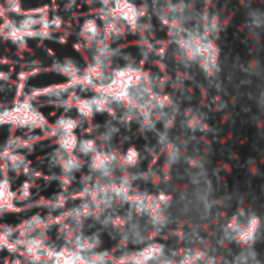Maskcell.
Returning <instances> with one entry per match:
<instances>
[{"label":"cell","mask_w":264,"mask_h":264,"mask_svg":"<svg viewBox=\"0 0 264 264\" xmlns=\"http://www.w3.org/2000/svg\"><path fill=\"white\" fill-rule=\"evenodd\" d=\"M249 70H250V73H253V75H258V73L261 72V65H260L258 62H250Z\"/></svg>","instance_id":"12"},{"label":"cell","mask_w":264,"mask_h":264,"mask_svg":"<svg viewBox=\"0 0 264 264\" xmlns=\"http://www.w3.org/2000/svg\"><path fill=\"white\" fill-rule=\"evenodd\" d=\"M139 159H140V154L139 151L135 148H129L126 151V154L123 156V165L126 166H134L139 163Z\"/></svg>","instance_id":"9"},{"label":"cell","mask_w":264,"mask_h":264,"mask_svg":"<svg viewBox=\"0 0 264 264\" xmlns=\"http://www.w3.org/2000/svg\"><path fill=\"white\" fill-rule=\"evenodd\" d=\"M250 23L257 30H264V11H252L250 14Z\"/></svg>","instance_id":"11"},{"label":"cell","mask_w":264,"mask_h":264,"mask_svg":"<svg viewBox=\"0 0 264 264\" xmlns=\"http://www.w3.org/2000/svg\"><path fill=\"white\" fill-rule=\"evenodd\" d=\"M81 36L89 42H97L101 36V27L95 19H89L82 23Z\"/></svg>","instance_id":"2"},{"label":"cell","mask_w":264,"mask_h":264,"mask_svg":"<svg viewBox=\"0 0 264 264\" xmlns=\"http://www.w3.org/2000/svg\"><path fill=\"white\" fill-rule=\"evenodd\" d=\"M58 143H59V146H61V149L64 152H67V154H72V152L78 148L80 140L75 135V132H64V134L59 135Z\"/></svg>","instance_id":"4"},{"label":"cell","mask_w":264,"mask_h":264,"mask_svg":"<svg viewBox=\"0 0 264 264\" xmlns=\"http://www.w3.org/2000/svg\"><path fill=\"white\" fill-rule=\"evenodd\" d=\"M78 149L84 156H93L97 152V143H95V140H92V139H84V140L80 142Z\"/></svg>","instance_id":"7"},{"label":"cell","mask_w":264,"mask_h":264,"mask_svg":"<svg viewBox=\"0 0 264 264\" xmlns=\"http://www.w3.org/2000/svg\"><path fill=\"white\" fill-rule=\"evenodd\" d=\"M14 196L10 190V183L0 182V208H8L13 205Z\"/></svg>","instance_id":"6"},{"label":"cell","mask_w":264,"mask_h":264,"mask_svg":"<svg viewBox=\"0 0 264 264\" xmlns=\"http://www.w3.org/2000/svg\"><path fill=\"white\" fill-rule=\"evenodd\" d=\"M162 250H163V249H162V245H159V244H151V245H148L146 249H143V250L137 255V261L146 264L148 261L157 258L159 255L162 253Z\"/></svg>","instance_id":"5"},{"label":"cell","mask_w":264,"mask_h":264,"mask_svg":"<svg viewBox=\"0 0 264 264\" xmlns=\"http://www.w3.org/2000/svg\"><path fill=\"white\" fill-rule=\"evenodd\" d=\"M89 264H93V263H89Z\"/></svg>","instance_id":"14"},{"label":"cell","mask_w":264,"mask_h":264,"mask_svg":"<svg viewBox=\"0 0 264 264\" xmlns=\"http://www.w3.org/2000/svg\"><path fill=\"white\" fill-rule=\"evenodd\" d=\"M76 107H78V112H80V115H82V117H92L93 114L97 112V109H95V106H93V101H92V100L80 101Z\"/></svg>","instance_id":"8"},{"label":"cell","mask_w":264,"mask_h":264,"mask_svg":"<svg viewBox=\"0 0 264 264\" xmlns=\"http://www.w3.org/2000/svg\"><path fill=\"white\" fill-rule=\"evenodd\" d=\"M58 129L61 134L73 132L76 129V122L72 120V118H62V120H59V123H58Z\"/></svg>","instance_id":"10"},{"label":"cell","mask_w":264,"mask_h":264,"mask_svg":"<svg viewBox=\"0 0 264 264\" xmlns=\"http://www.w3.org/2000/svg\"><path fill=\"white\" fill-rule=\"evenodd\" d=\"M258 227H260V221H258V218H252V219L249 221V223H247V225H244L243 232H241L240 235H238L236 240L240 241V243H243V244H249V243L253 240V236L257 235Z\"/></svg>","instance_id":"3"},{"label":"cell","mask_w":264,"mask_h":264,"mask_svg":"<svg viewBox=\"0 0 264 264\" xmlns=\"http://www.w3.org/2000/svg\"><path fill=\"white\" fill-rule=\"evenodd\" d=\"M260 106H261V109H264V92H261V95H260Z\"/></svg>","instance_id":"13"},{"label":"cell","mask_w":264,"mask_h":264,"mask_svg":"<svg viewBox=\"0 0 264 264\" xmlns=\"http://www.w3.org/2000/svg\"><path fill=\"white\" fill-rule=\"evenodd\" d=\"M114 11L118 14V18H120L126 25H129V27L137 25L139 18H140L139 8L135 6L132 2H129V0H117L115 6H114Z\"/></svg>","instance_id":"1"}]
</instances>
